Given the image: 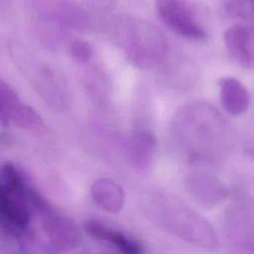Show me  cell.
I'll return each mask as SVG.
<instances>
[{"mask_svg":"<svg viewBox=\"0 0 254 254\" xmlns=\"http://www.w3.org/2000/svg\"><path fill=\"white\" fill-rule=\"evenodd\" d=\"M126 57L137 68L155 66L164 58L167 43L161 31L149 22L135 20L127 26Z\"/></svg>","mask_w":254,"mask_h":254,"instance_id":"1","label":"cell"},{"mask_svg":"<svg viewBox=\"0 0 254 254\" xmlns=\"http://www.w3.org/2000/svg\"><path fill=\"white\" fill-rule=\"evenodd\" d=\"M156 10L162 22L177 35L199 41L206 38L194 0H156Z\"/></svg>","mask_w":254,"mask_h":254,"instance_id":"2","label":"cell"},{"mask_svg":"<svg viewBox=\"0 0 254 254\" xmlns=\"http://www.w3.org/2000/svg\"><path fill=\"white\" fill-rule=\"evenodd\" d=\"M44 231L47 238L45 250L48 253H66L77 248L81 242L77 224L70 218L55 212L46 215Z\"/></svg>","mask_w":254,"mask_h":254,"instance_id":"3","label":"cell"},{"mask_svg":"<svg viewBox=\"0 0 254 254\" xmlns=\"http://www.w3.org/2000/svg\"><path fill=\"white\" fill-rule=\"evenodd\" d=\"M223 42L230 56L242 66L254 68V43L248 29L234 25L223 34Z\"/></svg>","mask_w":254,"mask_h":254,"instance_id":"4","label":"cell"},{"mask_svg":"<svg viewBox=\"0 0 254 254\" xmlns=\"http://www.w3.org/2000/svg\"><path fill=\"white\" fill-rule=\"evenodd\" d=\"M219 96L222 107L230 115H241L249 107V93L246 87L234 77L225 76L219 79Z\"/></svg>","mask_w":254,"mask_h":254,"instance_id":"5","label":"cell"},{"mask_svg":"<svg viewBox=\"0 0 254 254\" xmlns=\"http://www.w3.org/2000/svg\"><path fill=\"white\" fill-rule=\"evenodd\" d=\"M83 228L90 236L111 243L122 254H142L144 252V248L140 243L132 240L124 233L114 230L99 221H85Z\"/></svg>","mask_w":254,"mask_h":254,"instance_id":"6","label":"cell"},{"mask_svg":"<svg viewBox=\"0 0 254 254\" xmlns=\"http://www.w3.org/2000/svg\"><path fill=\"white\" fill-rule=\"evenodd\" d=\"M90 193L94 202L108 212H117L124 202V193L122 189L109 179H99L95 181Z\"/></svg>","mask_w":254,"mask_h":254,"instance_id":"7","label":"cell"},{"mask_svg":"<svg viewBox=\"0 0 254 254\" xmlns=\"http://www.w3.org/2000/svg\"><path fill=\"white\" fill-rule=\"evenodd\" d=\"M156 147V139L148 130H138L129 139L128 154L132 162L141 166L148 164Z\"/></svg>","mask_w":254,"mask_h":254,"instance_id":"8","label":"cell"},{"mask_svg":"<svg viewBox=\"0 0 254 254\" xmlns=\"http://www.w3.org/2000/svg\"><path fill=\"white\" fill-rule=\"evenodd\" d=\"M2 184L6 190L10 193L25 195L28 186L26 185L22 174L10 162L3 164L1 169Z\"/></svg>","mask_w":254,"mask_h":254,"instance_id":"9","label":"cell"},{"mask_svg":"<svg viewBox=\"0 0 254 254\" xmlns=\"http://www.w3.org/2000/svg\"><path fill=\"white\" fill-rule=\"evenodd\" d=\"M70 53L75 61L79 63H86L92 56V48L85 41L75 40L70 46Z\"/></svg>","mask_w":254,"mask_h":254,"instance_id":"10","label":"cell"},{"mask_svg":"<svg viewBox=\"0 0 254 254\" xmlns=\"http://www.w3.org/2000/svg\"><path fill=\"white\" fill-rule=\"evenodd\" d=\"M4 190H5V188H4L3 184H2V181H0V194H1Z\"/></svg>","mask_w":254,"mask_h":254,"instance_id":"11","label":"cell"}]
</instances>
